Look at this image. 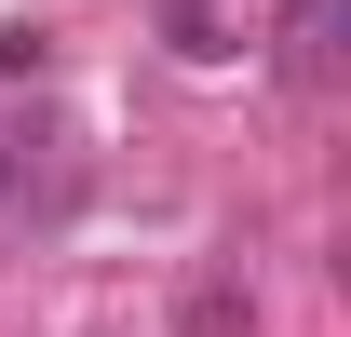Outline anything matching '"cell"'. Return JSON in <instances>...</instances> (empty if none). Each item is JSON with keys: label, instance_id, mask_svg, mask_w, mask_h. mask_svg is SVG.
Masks as SVG:
<instances>
[{"label": "cell", "instance_id": "cell-2", "mask_svg": "<svg viewBox=\"0 0 351 337\" xmlns=\"http://www.w3.org/2000/svg\"><path fill=\"white\" fill-rule=\"evenodd\" d=\"M176 54H189V68H217V54H230V27L203 14V0H176Z\"/></svg>", "mask_w": 351, "mask_h": 337}, {"label": "cell", "instance_id": "cell-3", "mask_svg": "<svg viewBox=\"0 0 351 337\" xmlns=\"http://www.w3.org/2000/svg\"><path fill=\"white\" fill-rule=\"evenodd\" d=\"M324 54V0H284V68H311Z\"/></svg>", "mask_w": 351, "mask_h": 337}, {"label": "cell", "instance_id": "cell-1", "mask_svg": "<svg viewBox=\"0 0 351 337\" xmlns=\"http://www.w3.org/2000/svg\"><path fill=\"white\" fill-rule=\"evenodd\" d=\"M176 337H257V297H230V284H189Z\"/></svg>", "mask_w": 351, "mask_h": 337}]
</instances>
